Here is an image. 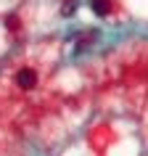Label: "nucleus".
Segmentation results:
<instances>
[{"instance_id": "f03ea898", "label": "nucleus", "mask_w": 148, "mask_h": 156, "mask_svg": "<svg viewBox=\"0 0 148 156\" xmlns=\"http://www.w3.org/2000/svg\"><path fill=\"white\" fill-rule=\"evenodd\" d=\"M93 11H95V16H108V11H111V0H90Z\"/></svg>"}, {"instance_id": "f257e3e1", "label": "nucleus", "mask_w": 148, "mask_h": 156, "mask_svg": "<svg viewBox=\"0 0 148 156\" xmlns=\"http://www.w3.org/2000/svg\"><path fill=\"white\" fill-rule=\"evenodd\" d=\"M16 85L21 87V90H29V87H34V85H37V72H34V69H29V66L19 69V74H16Z\"/></svg>"}, {"instance_id": "20e7f679", "label": "nucleus", "mask_w": 148, "mask_h": 156, "mask_svg": "<svg viewBox=\"0 0 148 156\" xmlns=\"http://www.w3.org/2000/svg\"><path fill=\"white\" fill-rule=\"evenodd\" d=\"M5 24H8L11 29H16V27H19V21H16V16H8V19H5Z\"/></svg>"}, {"instance_id": "7ed1b4c3", "label": "nucleus", "mask_w": 148, "mask_h": 156, "mask_svg": "<svg viewBox=\"0 0 148 156\" xmlns=\"http://www.w3.org/2000/svg\"><path fill=\"white\" fill-rule=\"evenodd\" d=\"M61 13L64 16H74V3H66L64 8H61Z\"/></svg>"}]
</instances>
